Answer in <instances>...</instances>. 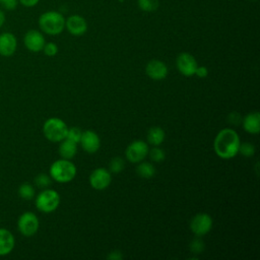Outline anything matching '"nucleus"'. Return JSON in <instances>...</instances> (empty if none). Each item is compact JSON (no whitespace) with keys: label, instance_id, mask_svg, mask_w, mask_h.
I'll list each match as a JSON object with an SVG mask.
<instances>
[{"label":"nucleus","instance_id":"nucleus-27","mask_svg":"<svg viewBox=\"0 0 260 260\" xmlns=\"http://www.w3.org/2000/svg\"><path fill=\"white\" fill-rule=\"evenodd\" d=\"M196 237V236H195ZM190 251L194 254H200L203 252L204 250V242L200 239V237H196L194 238L189 245Z\"/></svg>","mask_w":260,"mask_h":260},{"label":"nucleus","instance_id":"nucleus-20","mask_svg":"<svg viewBox=\"0 0 260 260\" xmlns=\"http://www.w3.org/2000/svg\"><path fill=\"white\" fill-rule=\"evenodd\" d=\"M136 174L142 179H150L155 174V168L151 162L142 160L136 167Z\"/></svg>","mask_w":260,"mask_h":260},{"label":"nucleus","instance_id":"nucleus-23","mask_svg":"<svg viewBox=\"0 0 260 260\" xmlns=\"http://www.w3.org/2000/svg\"><path fill=\"white\" fill-rule=\"evenodd\" d=\"M147 155L153 162H161L166 158L165 150L158 146H152V148L148 150Z\"/></svg>","mask_w":260,"mask_h":260},{"label":"nucleus","instance_id":"nucleus-5","mask_svg":"<svg viewBox=\"0 0 260 260\" xmlns=\"http://www.w3.org/2000/svg\"><path fill=\"white\" fill-rule=\"evenodd\" d=\"M38 210L44 213H51L55 211L60 204V195L56 190L45 188L41 191L35 200Z\"/></svg>","mask_w":260,"mask_h":260},{"label":"nucleus","instance_id":"nucleus-33","mask_svg":"<svg viewBox=\"0 0 260 260\" xmlns=\"http://www.w3.org/2000/svg\"><path fill=\"white\" fill-rule=\"evenodd\" d=\"M39 2L40 0H18V3H20L24 7H34Z\"/></svg>","mask_w":260,"mask_h":260},{"label":"nucleus","instance_id":"nucleus-28","mask_svg":"<svg viewBox=\"0 0 260 260\" xmlns=\"http://www.w3.org/2000/svg\"><path fill=\"white\" fill-rule=\"evenodd\" d=\"M81 134H82V131H81L80 128H78V127H71V128H68L66 138H68V139H70L73 142L78 144L79 141H80V138H81Z\"/></svg>","mask_w":260,"mask_h":260},{"label":"nucleus","instance_id":"nucleus-6","mask_svg":"<svg viewBox=\"0 0 260 260\" xmlns=\"http://www.w3.org/2000/svg\"><path fill=\"white\" fill-rule=\"evenodd\" d=\"M40 221L31 211H25L17 219V230L24 237H32L39 230Z\"/></svg>","mask_w":260,"mask_h":260},{"label":"nucleus","instance_id":"nucleus-15","mask_svg":"<svg viewBox=\"0 0 260 260\" xmlns=\"http://www.w3.org/2000/svg\"><path fill=\"white\" fill-rule=\"evenodd\" d=\"M17 48V40L11 32L0 34V55L3 57L12 56Z\"/></svg>","mask_w":260,"mask_h":260},{"label":"nucleus","instance_id":"nucleus-11","mask_svg":"<svg viewBox=\"0 0 260 260\" xmlns=\"http://www.w3.org/2000/svg\"><path fill=\"white\" fill-rule=\"evenodd\" d=\"M45 37L44 35L37 29H29L25 32L23 37V44L25 48L34 53L41 52L45 46Z\"/></svg>","mask_w":260,"mask_h":260},{"label":"nucleus","instance_id":"nucleus-29","mask_svg":"<svg viewBox=\"0 0 260 260\" xmlns=\"http://www.w3.org/2000/svg\"><path fill=\"white\" fill-rule=\"evenodd\" d=\"M44 52V54L48 57H54L55 55H57L58 53V46L53 43V42H49V43H45V46L42 50Z\"/></svg>","mask_w":260,"mask_h":260},{"label":"nucleus","instance_id":"nucleus-26","mask_svg":"<svg viewBox=\"0 0 260 260\" xmlns=\"http://www.w3.org/2000/svg\"><path fill=\"white\" fill-rule=\"evenodd\" d=\"M239 153L246 157H251L255 154V146L251 142H244L240 144L239 147Z\"/></svg>","mask_w":260,"mask_h":260},{"label":"nucleus","instance_id":"nucleus-1","mask_svg":"<svg viewBox=\"0 0 260 260\" xmlns=\"http://www.w3.org/2000/svg\"><path fill=\"white\" fill-rule=\"evenodd\" d=\"M241 144L239 134L231 128L221 129L213 141V149L216 155L222 159H231L239 153Z\"/></svg>","mask_w":260,"mask_h":260},{"label":"nucleus","instance_id":"nucleus-9","mask_svg":"<svg viewBox=\"0 0 260 260\" xmlns=\"http://www.w3.org/2000/svg\"><path fill=\"white\" fill-rule=\"evenodd\" d=\"M88 182L92 189L98 191L105 190L112 182L111 172L105 168H96L90 173Z\"/></svg>","mask_w":260,"mask_h":260},{"label":"nucleus","instance_id":"nucleus-31","mask_svg":"<svg viewBox=\"0 0 260 260\" xmlns=\"http://www.w3.org/2000/svg\"><path fill=\"white\" fill-rule=\"evenodd\" d=\"M194 75L199 78H205L208 75V69L205 66H197Z\"/></svg>","mask_w":260,"mask_h":260},{"label":"nucleus","instance_id":"nucleus-7","mask_svg":"<svg viewBox=\"0 0 260 260\" xmlns=\"http://www.w3.org/2000/svg\"><path fill=\"white\" fill-rule=\"evenodd\" d=\"M148 143L144 140H134L126 148L125 155L127 160L132 164H138L145 159L148 154Z\"/></svg>","mask_w":260,"mask_h":260},{"label":"nucleus","instance_id":"nucleus-35","mask_svg":"<svg viewBox=\"0 0 260 260\" xmlns=\"http://www.w3.org/2000/svg\"><path fill=\"white\" fill-rule=\"evenodd\" d=\"M119 1H120V2H122V1H123V0H119Z\"/></svg>","mask_w":260,"mask_h":260},{"label":"nucleus","instance_id":"nucleus-24","mask_svg":"<svg viewBox=\"0 0 260 260\" xmlns=\"http://www.w3.org/2000/svg\"><path fill=\"white\" fill-rule=\"evenodd\" d=\"M125 168V161L120 156H115L110 160L109 164V171L114 174L121 173Z\"/></svg>","mask_w":260,"mask_h":260},{"label":"nucleus","instance_id":"nucleus-34","mask_svg":"<svg viewBox=\"0 0 260 260\" xmlns=\"http://www.w3.org/2000/svg\"><path fill=\"white\" fill-rule=\"evenodd\" d=\"M5 20H6V16H5V13H4V10L0 8V28L3 26V24L5 23Z\"/></svg>","mask_w":260,"mask_h":260},{"label":"nucleus","instance_id":"nucleus-2","mask_svg":"<svg viewBox=\"0 0 260 260\" xmlns=\"http://www.w3.org/2000/svg\"><path fill=\"white\" fill-rule=\"evenodd\" d=\"M39 26L43 32L50 36H57L65 28V18L60 12L49 10L40 15Z\"/></svg>","mask_w":260,"mask_h":260},{"label":"nucleus","instance_id":"nucleus-8","mask_svg":"<svg viewBox=\"0 0 260 260\" xmlns=\"http://www.w3.org/2000/svg\"><path fill=\"white\" fill-rule=\"evenodd\" d=\"M212 218L208 213L199 212L190 221V230L196 237H203L212 229Z\"/></svg>","mask_w":260,"mask_h":260},{"label":"nucleus","instance_id":"nucleus-17","mask_svg":"<svg viewBox=\"0 0 260 260\" xmlns=\"http://www.w3.org/2000/svg\"><path fill=\"white\" fill-rule=\"evenodd\" d=\"M243 128L250 134H258L260 132V114L259 112H251L247 114L243 121Z\"/></svg>","mask_w":260,"mask_h":260},{"label":"nucleus","instance_id":"nucleus-32","mask_svg":"<svg viewBox=\"0 0 260 260\" xmlns=\"http://www.w3.org/2000/svg\"><path fill=\"white\" fill-rule=\"evenodd\" d=\"M107 258L110 259V260H120V259L123 258V255H122L121 251H119V250H114V251H111V252L109 253V255L107 256Z\"/></svg>","mask_w":260,"mask_h":260},{"label":"nucleus","instance_id":"nucleus-30","mask_svg":"<svg viewBox=\"0 0 260 260\" xmlns=\"http://www.w3.org/2000/svg\"><path fill=\"white\" fill-rule=\"evenodd\" d=\"M18 5V0H0V8L3 10H14Z\"/></svg>","mask_w":260,"mask_h":260},{"label":"nucleus","instance_id":"nucleus-10","mask_svg":"<svg viewBox=\"0 0 260 260\" xmlns=\"http://www.w3.org/2000/svg\"><path fill=\"white\" fill-rule=\"evenodd\" d=\"M197 66H198V63L195 57L190 53L183 52L179 54L176 58V67L178 71L186 77L193 76Z\"/></svg>","mask_w":260,"mask_h":260},{"label":"nucleus","instance_id":"nucleus-22","mask_svg":"<svg viewBox=\"0 0 260 260\" xmlns=\"http://www.w3.org/2000/svg\"><path fill=\"white\" fill-rule=\"evenodd\" d=\"M138 7L144 12H153L158 8V0H137Z\"/></svg>","mask_w":260,"mask_h":260},{"label":"nucleus","instance_id":"nucleus-14","mask_svg":"<svg viewBox=\"0 0 260 260\" xmlns=\"http://www.w3.org/2000/svg\"><path fill=\"white\" fill-rule=\"evenodd\" d=\"M145 73L152 80H162L168 75V67L165 62L153 59L146 64Z\"/></svg>","mask_w":260,"mask_h":260},{"label":"nucleus","instance_id":"nucleus-19","mask_svg":"<svg viewBox=\"0 0 260 260\" xmlns=\"http://www.w3.org/2000/svg\"><path fill=\"white\" fill-rule=\"evenodd\" d=\"M166 138V133L164 129L159 126H152L148 129L146 134L147 143L152 146H159Z\"/></svg>","mask_w":260,"mask_h":260},{"label":"nucleus","instance_id":"nucleus-21","mask_svg":"<svg viewBox=\"0 0 260 260\" xmlns=\"http://www.w3.org/2000/svg\"><path fill=\"white\" fill-rule=\"evenodd\" d=\"M18 196L23 200H31L36 196L35 188L29 183H23L18 187Z\"/></svg>","mask_w":260,"mask_h":260},{"label":"nucleus","instance_id":"nucleus-4","mask_svg":"<svg viewBox=\"0 0 260 260\" xmlns=\"http://www.w3.org/2000/svg\"><path fill=\"white\" fill-rule=\"evenodd\" d=\"M68 126L66 123L57 117L49 118L43 125V133L51 142H60L66 138Z\"/></svg>","mask_w":260,"mask_h":260},{"label":"nucleus","instance_id":"nucleus-13","mask_svg":"<svg viewBox=\"0 0 260 260\" xmlns=\"http://www.w3.org/2000/svg\"><path fill=\"white\" fill-rule=\"evenodd\" d=\"M65 27L70 35L79 37L86 32L87 23L82 16L78 14H73L65 19Z\"/></svg>","mask_w":260,"mask_h":260},{"label":"nucleus","instance_id":"nucleus-12","mask_svg":"<svg viewBox=\"0 0 260 260\" xmlns=\"http://www.w3.org/2000/svg\"><path fill=\"white\" fill-rule=\"evenodd\" d=\"M79 143L84 151L87 153H94L100 149L101 139L98 133L93 130H85L82 131Z\"/></svg>","mask_w":260,"mask_h":260},{"label":"nucleus","instance_id":"nucleus-16","mask_svg":"<svg viewBox=\"0 0 260 260\" xmlns=\"http://www.w3.org/2000/svg\"><path fill=\"white\" fill-rule=\"evenodd\" d=\"M15 246V239L12 233L4 228H0V256L8 255Z\"/></svg>","mask_w":260,"mask_h":260},{"label":"nucleus","instance_id":"nucleus-25","mask_svg":"<svg viewBox=\"0 0 260 260\" xmlns=\"http://www.w3.org/2000/svg\"><path fill=\"white\" fill-rule=\"evenodd\" d=\"M52 183V178L50 177V175L47 174H39L36 176L35 178V185L39 188L45 189L48 188Z\"/></svg>","mask_w":260,"mask_h":260},{"label":"nucleus","instance_id":"nucleus-18","mask_svg":"<svg viewBox=\"0 0 260 260\" xmlns=\"http://www.w3.org/2000/svg\"><path fill=\"white\" fill-rule=\"evenodd\" d=\"M58 151L61 158L71 159L75 156L77 152V143L73 142L68 138H64L62 141H60Z\"/></svg>","mask_w":260,"mask_h":260},{"label":"nucleus","instance_id":"nucleus-3","mask_svg":"<svg viewBox=\"0 0 260 260\" xmlns=\"http://www.w3.org/2000/svg\"><path fill=\"white\" fill-rule=\"evenodd\" d=\"M76 167L70 159L60 158L50 166V177L58 183L71 182L76 176Z\"/></svg>","mask_w":260,"mask_h":260}]
</instances>
